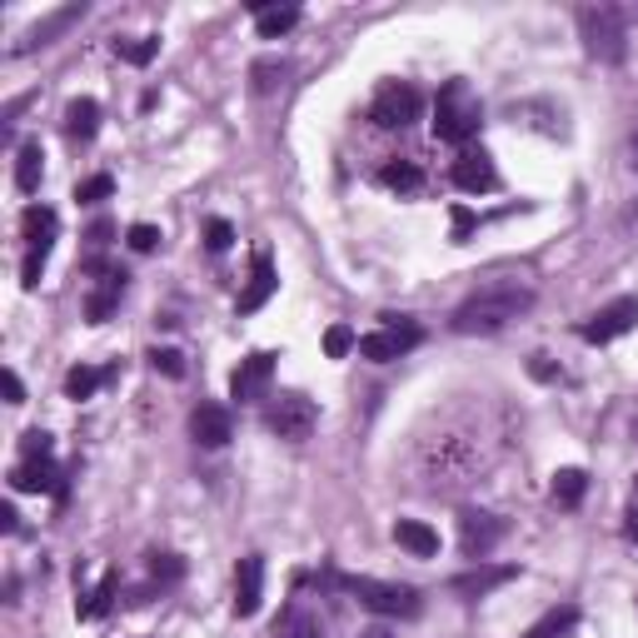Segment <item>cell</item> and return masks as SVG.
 Returning a JSON list of instances; mask_svg holds the SVG:
<instances>
[{
	"label": "cell",
	"instance_id": "obj_1",
	"mask_svg": "<svg viewBox=\"0 0 638 638\" xmlns=\"http://www.w3.org/2000/svg\"><path fill=\"white\" fill-rule=\"evenodd\" d=\"M534 310V290L519 280H494L484 290H474L455 314H449V329L455 335H499L504 325H514L519 314Z\"/></svg>",
	"mask_w": 638,
	"mask_h": 638
},
{
	"label": "cell",
	"instance_id": "obj_2",
	"mask_svg": "<svg viewBox=\"0 0 638 638\" xmlns=\"http://www.w3.org/2000/svg\"><path fill=\"white\" fill-rule=\"evenodd\" d=\"M479 125H484V110H479L474 90L464 80H449L434 100V135L449 145H469L479 135Z\"/></svg>",
	"mask_w": 638,
	"mask_h": 638
},
{
	"label": "cell",
	"instance_id": "obj_3",
	"mask_svg": "<svg viewBox=\"0 0 638 638\" xmlns=\"http://www.w3.org/2000/svg\"><path fill=\"white\" fill-rule=\"evenodd\" d=\"M579 35H584V51L604 66H618L628 55V25L614 5H584L579 11Z\"/></svg>",
	"mask_w": 638,
	"mask_h": 638
},
{
	"label": "cell",
	"instance_id": "obj_4",
	"mask_svg": "<svg viewBox=\"0 0 638 638\" xmlns=\"http://www.w3.org/2000/svg\"><path fill=\"white\" fill-rule=\"evenodd\" d=\"M345 594H355L365 608H374V614L384 618H414L419 614V589L410 584H379V579H359V573H345V579H335Z\"/></svg>",
	"mask_w": 638,
	"mask_h": 638
},
{
	"label": "cell",
	"instance_id": "obj_5",
	"mask_svg": "<svg viewBox=\"0 0 638 638\" xmlns=\"http://www.w3.org/2000/svg\"><path fill=\"white\" fill-rule=\"evenodd\" d=\"M424 110V96L404 80H390V86H379V96L369 100V120H374L379 131H410L414 120Z\"/></svg>",
	"mask_w": 638,
	"mask_h": 638
},
{
	"label": "cell",
	"instance_id": "obj_6",
	"mask_svg": "<svg viewBox=\"0 0 638 638\" xmlns=\"http://www.w3.org/2000/svg\"><path fill=\"white\" fill-rule=\"evenodd\" d=\"M419 339H424V329L414 325L410 314H384V325H379L374 335L359 339V355L374 359V365H390V359L410 355V349L419 345Z\"/></svg>",
	"mask_w": 638,
	"mask_h": 638
},
{
	"label": "cell",
	"instance_id": "obj_7",
	"mask_svg": "<svg viewBox=\"0 0 638 638\" xmlns=\"http://www.w3.org/2000/svg\"><path fill=\"white\" fill-rule=\"evenodd\" d=\"M265 424H270L280 439H290V444H300V439H310L314 434V424H320V410H314V400H304V394H275L270 400V410H265Z\"/></svg>",
	"mask_w": 638,
	"mask_h": 638
},
{
	"label": "cell",
	"instance_id": "obj_8",
	"mask_svg": "<svg viewBox=\"0 0 638 638\" xmlns=\"http://www.w3.org/2000/svg\"><path fill=\"white\" fill-rule=\"evenodd\" d=\"M638 325V300L634 294H624V300H614V304H604V310L589 320L579 335L589 339V345H608V339H618V335H628V329Z\"/></svg>",
	"mask_w": 638,
	"mask_h": 638
},
{
	"label": "cell",
	"instance_id": "obj_9",
	"mask_svg": "<svg viewBox=\"0 0 638 638\" xmlns=\"http://www.w3.org/2000/svg\"><path fill=\"white\" fill-rule=\"evenodd\" d=\"M499 539H504V524H499L494 514H484V508L459 514V544H464V559H474V563L489 559Z\"/></svg>",
	"mask_w": 638,
	"mask_h": 638
},
{
	"label": "cell",
	"instance_id": "obj_10",
	"mask_svg": "<svg viewBox=\"0 0 638 638\" xmlns=\"http://www.w3.org/2000/svg\"><path fill=\"white\" fill-rule=\"evenodd\" d=\"M270 374H275V355H270V349H255V355L239 359V369L230 374V394H235L239 404L260 400V394L270 390Z\"/></svg>",
	"mask_w": 638,
	"mask_h": 638
},
{
	"label": "cell",
	"instance_id": "obj_11",
	"mask_svg": "<svg viewBox=\"0 0 638 638\" xmlns=\"http://www.w3.org/2000/svg\"><path fill=\"white\" fill-rule=\"evenodd\" d=\"M265 604V559L260 553H245L235 569V614L239 618H255Z\"/></svg>",
	"mask_w": 638,
	"mask_h": 638
},
{
	"label": "cell",
	"instance_id": "obj_12",
	"mask_svg": "<svg viewBox=\"0 0 638 638\" xmlns=\"http://www.w3.org/2000/svg\"><path fill=\"white\" fill-rule=\"evenodd\" d=\"M449 175H455V184L464 195H489V190H499V170L484 150H459V160Z\"/></svg>",
	"mask_w": 638,
	"mask_h": 638
},
{
	"label": "cell",
	"instance_id": "obj_13",
	"mask_svg": "<svg viewBox=\"0 0 638 638\" xmlns=\"http://www.w3.org/2000/svg\"><path fill=\"white\" fill-rule=\"evenodd\" d=\"M11 489L15 494H66L55 459H21V464L11 469Z\"/></svg>",
	"mask_w": 638,
	"mask_h": 638
},
{
	"label": "cell",
	"instance_id": "obj_14",
	"mask_svg": "<svg viewBox=\"0 0 638 638\" xmlns=\"http://www.w3.org/2000/svg\"><path fill=\"white\" fill-rule=\"evenodd\" d=\"M90 270L100 275V290L86 300V320L90 325H105L110 314H115V304H120V294H125V270H110V265H90Z\"/></svg>",
	"mask_w": 638,
	"mask_h": 638
},
{
	"label": "cell",
	"instance_id": "obj_15",
	"mask_svg": "<svg viewBox=\"0 0 638 638\" xmlns=\"http://www.w3.org/2000/svg\"><path fill=\"white\" fill-rule=\"evenodd\" d=\"M190 434H195V444H205V449H220V444H230V434H235V419H230L225 404H195Z\"/></svg>",
	"mask_w": 638,
	"mask_h": 638
},
{
	"label": "cell",
	"instance_id": "obj_16",
	"mask_svg": "<svg viewBox=\"0 0 638 638\" xmlns=\"http://www.w3.org/2000/svg\"><path fill=\"white\" fill-rule=\"evenodd\" d=\"M55 230H60V215H55L51 205H31L21 215V235H25V255H41V260H51V245H55Z\"/></svg>",
	"mask_w": 638,
	"mask_h": 638
},
{
	"label": "cell",
	"instance_id": "obj_17",
	"mask_svg": "<svg viewBox=\"0 0 638 638\" xmlns=\"http://www.w3.org/2000/svg\"><path fill=\"white\" fill-rule=\"evenodd\" d=\"M80 15H86V5H80V0H76V5H60V11H55V15L35 21L31 31H25V41L15 45V55H31V51H41V45H51L55 35H60V31H70V25H76Z\"/></svg>",
	"mask_w": 638,
	"mask_h": 638
},
{
	"label": "cell",
	"instance_id": "obj_18",
	"mask_svg": "<svg viewBox=\"0 0 638 638\" xmlns=\"http://www.w3.org/2000/svg\"><path fill=\"white\" fill-rule=\"evenodd\" d=\"M280 290V280H275V265H270V249H260L255 255V275H249L245 294H239V314H255L270 304V294Z\"/></svg>",
	"mask_w": 638,
	"mask_h": 638
},
{
	"label": "cell",
	"instance_id": "obj_19",
	"mask_svg": "<svg viewBox=\"0 0 638 638\" xmlns=\"http://www.w3.org/2000/svg\"><path fill=\"white\" fill-rule=\"evenodd\" d=\"M41 180H45V150H41V141H25L21 150H15V190H21V195H35Z\"/></svg>",
	"mask_w": 638,
	"mask_h": 638
},
{
	"label": "cell",
	"instance_id": "obj_20",
	"mask_svg": "<svg viewBox=\"0 0 638 638\" xmlns=\"http://www.w3.org/2000/svg\"><path fill=\"white\" fill-rule=\"evenodd\" d=\"M96 131H100V105L90 96H76L66 105V135L76 145H86V141H96Z\"/></svg>",
	"mask_w": 638,
	"mask_h": 638
},
{
	"label": "cell",
	"instance_id": "obj_21",
	"mask_svg": "<svg viewBox=\"0 0 638 638\" xmlns=\"http://www.w3.org/2000/svg\"><path fill=\"white\" fill-rule=\"evenodd\" d=\"M394 544H400V549H410L414 559H434V553H439V534H434L429 524H419V519H400V524H394Z\"/></svg>",
	"mask_w": 638,
	"mask_h": 638
},
{
	"label": "cell",
	"instance_id": "obj_22",
	"mask_svg": "<svg viewBox=\"0 0 638 638\" xmlns=\"http://www.w3.org/2000/svg\"><path fill=\"white\" fill-rule=\"evenodd\" d=\"M294 25H300V11H294V5H255V31H260V41H280Z\"/></svg>",
	"mask_w": 638,
	"mask_h": 638
},
{
	"label": "cell",
	"instance_id": "obj_23",
	"mask_svg": "<svg viewBox=\"0 0 638 638\" xmlns=\"http://www.w3.org/2000/svg\"><path fill=\"white\" fill-rule=\"evenodd\" d=\"M508 579H514V569H508V563H499V569H474V573H459L455 584V594H464V598H484L489 589H499V584H508Z\"/></svg>",
	"mask_w": 638,
	"mask_h": 638
},
{
	"label": "cell",
	"instance_id": "obj_24",
	"mask_svg": "<svg viewBox=\"0 0 638 638\" xmlns=\"http://www.w3.org/2000/svg\"><path fill=\"white\" fill-rule=\"evenodd\" d=\"M115 594H120V573L110 569L105 579H100V584L90 589V594H80V598H76V614H80V618H105V614H110V604H115Z\"/></svg>",
	"mask_w": 638,
	"mask_h": 638
},
{
	"label": "cell",
	"instance_id": "obj_25",
	"mask_svg": "<svg viewBox=\"0 0 638 638\" xmlns=\"http://www.w3.org/2000/svg\"><path fill=\"white\" fill-rule=\"evenodd\" d=\"M379 184H384V190H394V195H419V190H424V170L414 160H390L384 170H379Z\"/></svg>",
	"mask_w": 638,
	"mask_h": 638
},
{
	"label": "cell",
	"instance_id": "obj_26",
	"mask_svg": "<svg viewBox=\"0 0 638 638\" xmlns=\"http://www.w3.org/2000/svg\"><path fill=\"white\" fill-rule=\"evenodd\" d=\"M573 628H579V608L563 604V608H549V614H544L524 638H569Z\"/></svg>",
	"mask_w": 638,
	"mask_h": 638
},
{
	"label": "cell",
	"instance_id": "obj_27",
	"mask_svg": "<svg viewBox=\"0 0 638 638\" xmlns=\"http://www.w3.org/2000/svg\"><path fill=\"white\" fill-rule=\"evenodd\" d=\"M584 489H589L584 469H559V474H553V504H559V508H579Z\"/></svg>",
	"mask_w": 638,
	"mask_h": 638
},
{
	"label": "cell",
	"instance_id": "obj_28",
	"mask_svg": "<svg viewBox=\"0 0 638 638\" xmlns=\"http://www.w3.org/2000/svg\"><path fill=\"white\" fill-rule=\"evenodd\" d=\"M100 384H105V374H100V369H90V365H76L66 374V400H90V394L100 390Z\"/></svg>",
	"mask_w": 638,
	"mask_h": 638
},
{
	"label": "cell",
	"instance_id": "obj_29",
	"mask_svg": "<svg viewBox=\"0 0 638 638\" xmlns=\"http://www.w3.org/2000/svg\"><path fill=\"white\" fill-rule=\"evenodd\" d=\"M110 195H115V180H110V175H90V180L76 184L80 205H100V200H110Z\"/></svg>",
	"mask_w": 638,
	"mask_h": 638
},
{
	"label": "cell",
	"instance_id": "obj_30",
	"mask_svg": "<svg viewBox=\"0 0 638 638\" xmlns=\"http://www.w3.org/2000/svg\"><path fill=\"white\" fill-rule=\"evenodd\" d=\"M284 70H290V66H284V60H255L249 80H255V90H260V96H270V90L284 80Z\"/></svg>",
	"mask_w": 638,
	"mask_h": 638
},
{
	"label": "cell",
	"instance_id": "obj_31",
	"mask_svg": "<svg viewBox=\"0 0 638 638\" xmlns=\"http://www.w3.org/2000/svg\"><path fill=\"white\" fill-rule=\"evenodd\" d=\"M160 41H115V55L120 60H131V66H150Z\"/></svg>",
	"mask_w": 638,
	"mask_h": 638
},
{
	"label": "cell",
	"instance_id": "obj_32",
	"mask_svg": "<svg viewBox=\"0 0 638 638\" xmlns=\"http://www.w3.org/2000/svg\"><path fill=\"white\" fill-rule=\"evenodd\" d=\"M349 349H359L355 329H349V325H329V329H325V355H329V359H345Z\"/></svg>",
	"mask_w": 638,
	"mask_h": 638
},
{
	"label": "cell",
	"instance_id": "obj_33",
	"mask_svg": "<svg viewBox=\"0 0 638 638\" xmlns=\"http://www.w3.org/2000/svg\"><path fill=\"white\" fill-rule=\"evenodd\" d=\"M205 245L215 249V255H225L230 245H235V225H230V220H205Z\"/></svg>",
	"mask_w": 638,
	"mask_h": 638
},
{
	"label": "cell",
	"instance_id": "obj_34",
	"mask_svg": "<svg viewBox=\"0 0 638 638\" xmlns=\"http://www.w3.org/2000/svg\"><path fill=\"white\" fill-rule=\"evenodd\" d=\"M150 573H155V584H180V579H184V563L175 559V553H155Z\"/></svg>",
	"mask_w": 638,
	"mask_h": 638
},
{
	"label": "cell",
	"instance_id": "obj_35",
	"mask_svg": "<svg viewBox=\"0 0 638 638\" xmlns=\"http://www.w3.org/2000/svg\"><path fill=\"white\" fill-rule=\"evenodd\" d=\"M125 245H131L135 255H150V249L160 245V230H155V225H131V230H125Z\"/></svg>",
	"mask_w": 638,
	"mask_h": 638
},
{
	"label": "cell",
	"instance_id": "obj_36",
	"mask_svg": "<svg viewBox=\"0 0 638 638\" xmlns=\"http://www.w3.org/2000/svg\"><path fill=\"white\" fill-rule=\"evenodd\" d=\"M280 638H320V628H314V618H310V614H300V608H294V614L284 618Z\"/></svg>",
	"mask_w": 638,
	"mask_h": 638
},
{
	"label": "cell",
	"instance_id": "obj_37",
	"mask_svg": "<svg viewBox=\"0 0 638 638\" xmlns=\"http://www.w3.org/2000/svg\"><path fill=\"white\" fill-rule=\"evenodd\" d=\"M150 365L160 369V374H170V379H180V374H184V355H180V349H155Z\"/></svg>",
	"mask_w": 638,
	"mask_h": 638
},
{
	"label": "cell",
	"instance_id": "obj_38",
	"mask_svg": "<svg viewBox=\"0 0 638 638\" xmlns=\"http://www.w3.org/2000/svg\"><path fill=\"white\" fill-rule=\"evenodd\" d=\"M21 455H25V459H51V434H45V429H31V434L21 439Z\"/></svg>",
	"mask_w": 638,
	"mask_h": 638
},
{
	"label": "cell",
	"instance_id": "obj_39",
	"mask_svg": "<svg viewBox=\"0 0 638 638\" xmlns=\"http://www.w3.org/2000/svg\"><path fill=\"white\" fill-rule=\"evenodd\" d=\"M0 379H5V400H11V404H25V384H21V374H15V369H5Z\"/></svg>",
	"mask_w": 638,
	"mask_h": 638
},
{
	"label": "cell",
	"instance_id": "obj_40",
	"mask_svg": "<svg viewBox=\"0 0 638 638\" xmlns=\"http://www.w3.org/2000/svg\"><path fill=\"white\" fill-rule=\"evenodd\" d=\"M469 230H474V215H469L464 205L455 210V239H469Z\"/></svg>",
	"mask_w": 638,
	"mask_h": 638
},
{
	"label": "cell",
	"instance_id": "obj_41",
	"mask_svg": "<svg viewBox=\"0 0 638 638\" xmlns=\"http://www.w3.org/2000/svg\"><path fill=\"white\" fill-rule=\"evenodd\" d=\"M0 529H5V534H15V529H21V514H15L11 504L0 508Z\"/></svg>",
	"mask_w": 638,
	"mask_h": 638
},
{
	"label": "cell",
	"instance_id": "obj_42",
	"mask_svg": "<svg viewBox=\"0 0 638 638\" xmlns=\"http://www.w3.org/2000/svg\"><path fill=\"white\" fill-rule=\"evenodd\" d=\"M90 245H105V239H110V225H105V220H100V225H90Z\"/></svg>",
	"mask_w": 638,
	"mask_h": 638
},
{
	"label": "cell",
	"instance_id": "obj_43",
	"mask_svg": "<svg viewBox=\"0 0 638 638\" xmlns=\"http://www.w3.org/2000/svg\"><path fill=\"white\" fill-rule=\"evenodd\" d=\"M628 165H634V170H638V135H634V141H628Z\"/></svg>",
	"mask_w": 638,
	"mask_h": 638
},
{
	"label": "cell",
	"instance_id": "obj_44",
	"mask_svg": "<svg viewBox=\"0 0 638 638\" xmlns=\"http://www.w3.org/2000/svg\"><path fill=\"white\" fill-rule=\"evenodd\" d=\"M628 539L638 544V514H634V519H628Z\"/></svg>",
	"mask_w": 638,
	"mask_h": 638
},
{
	"label": "cell",
	"instance_id": "obj_45",
	"mask_svg": "<svg viewBox=\"0 0 638 638\" xmlns=\"http://www.w3.org/2000/svg\"><path fill=\"white\" fill-rule=\"evenodd\" d=\"M365 638H390V628H369V634Z\"/></svg>",
	"mask_w": 638,
	"mask_h": 638
}]
</instances>
